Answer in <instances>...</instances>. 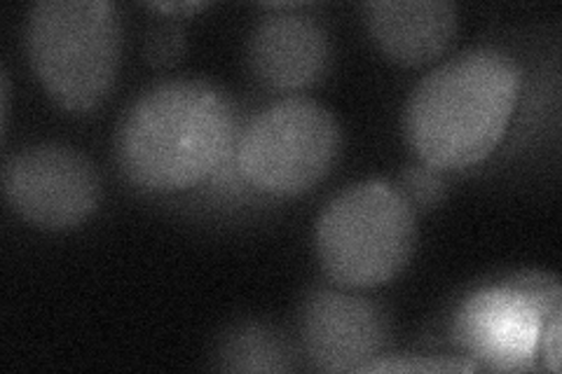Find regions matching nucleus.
I'll use <instances>...</instances> for the list:
<instances>
[{"instance_id": "obj_1", "label": "nucleus", "mask_w": 562, "mask_h": 374, "mask_svg": "<svg viewBox=\"0 0 562 374\" xmlns=\"http://www.w3.org/2000/svg\"><path fill=\"white\" fill-rule=\"evenodd\" d=\"M518 92L520 70L506 52H460L413 87L403 134L422 165L471 167L497 148Z\"/></svg>"}, {"instance_id": "obj_2", "label": "nucleus", "mask_w": 562, "mask_h": 374, "mask_svg": "<svg viewBox=\"0 0 562 374\" xmlns=\"http://www.w3.org/2000/svg\"><path fill=\"white\" fill-rule=\"evenodd\" d=\"M235 113L218 87L179 78L146 89L115 134L117 165L130 181L153 192L202 183L231 148Z\"/></svg>"}, {"instance_id": "obj_3", "label": "nucleus", "mask_w": 562, "mask_h": 374, "mask_svg": "<svg viewBox=\"0 0 562 374\" xmlns=\"http://www.w3.org/2000/svg\"><path fill=\"white\" fill-rule=\"evenodd\" d=\"M26 52L33 73L61 109L94 111L117 78L120 8L111 0H38L26 16Z\"/></svg>"}, {"instance_id": "obj_4", "label": "nucleus", "mask_w": 562, "mask_h": 374, "mask_svg": "<svg viewBox=\"0 0 562 374\" xmlns=\"http://www.w3.org/2000/svg\"><path fill=\"white\" fill-rule=\"evenodd\" d=\"M417 243L415 208L382 181L342 190L314 229L324 272L347 288H375L396 279Z\"/></svg>"}, {"instance_id": "obj_5", "label": "nucleus", "mask_w": 562, "mask_h": 374, "mask_svg": "<svg viewBox=\"0 0 562 374\" xmlns=\"http://www.w3.org/2000/svg\"><path fill=\"white\" fill-rule=\"evenodd\" d=\"M340 152V124L324 103L279 99L262 109L239 138V169L254 188L295 197L324 181Z\"/></svg>"}, {"instance_id": "obj_6", "label": "nucleus", "mask_w": 562, "mask_h": 374, "mask_svg": "<svg viewBox=\"0 0 562 374\" xmlns=\"http://www.w3.org/2000/svg\"><path fill=\"white\" fill-rule=\"evenodd\" d=\"M3 192L24 220L43 229H74L97 211L101 181L80 150L64 144H38L8 159Z\"/></svg>"}, {"instance_id": "obj_7", "label": "nucleus", "mask_w": 562, "mask_h": 374, "mask_svg": "<svg viewBox=\"0 0 562 374\" xmlns=\"http://www.w3.org/2000/svg\"><path fill=\"white\" fill-rule=\"evenodd\" d=\"M301 344L312 367L322 372H361L378 361L390 326L366 297L336 288H314L301 307Z\"/></svg>"}, {"instance_id": "obj_8", "label": "nucleus", "mask_w": 562, "mask_h": 374, "mask_svg": "<svg viewBox=\"0 0 562 374\" xmlns=\"http://www.w3.org/2000/svg\"><path fill=\"white\" fill-rule=\"evenodd\" d=\"M246 41L251 73L277 92H297L319 82L328 68L330 45L324 26L310 14L295 12L301 5H270Z\"/></svg>"}, {"instance_id": "obj_9", "label": "nucleus", "mask_w": 562, "mask_h": 374, "mask_svg": "<svg viewBox=\"0 0 562 374\" xmlns=\"http://www.w3.org/2000/svg\"><path fill=\"white\" fill-rule=\"evenodd\" d=\"M361 12L382 55L403 66L438 59L460 29L452 0H368Z\"/></svg>"}, {"instance_id": "obj_10", "label": "nucleus", "mask_w": 562, "mask_h": 374, "mask_svg": "<svg viewBox=\"0 0 562 374\" xmlns=\"http://www.w3.org/2000/svg\"><path fill=\"white\" fill-rule=\"evenodd\" d=\"M467 347L504 367L532 359L541 335L539 297L525 291H490L473 297L462 318Z\"/></svg>"}, {"instance_id": "obj_11", "label": "nucleus", "mask_w": 562, "mask_h": 374, "mask_svg": "<svg viewBox=\"0 0 562 374\" xmlns=\"http://www.w3.org/2000/svg\"><path fill=\"white\" fill-rule=\"evenodd\" d=\"M216 359L221 370L231 372H284L293 367L286 340L260 324H241L223 335Z\"/></svg>"}, {"instance_id": "obj_12", "label": "nucleus", "mask_w": 562, "mask_h": 374, "mask_svg": "<svg viewBox=\"0 0 562 374\" xmlns=\"http://www.w3.org/2000/svg\"><path fill=\"white\" fill-rule=\"evenodd\" d=\"M398 192L413 208L436 206L446 194V181L441 175V169H434L429 165H417V167L403 169Z\"/></svg>"}, {"instance_id": "obj_13", "label": "nucleus", "mask_w": 562, "mask_h": 374, "mask_svg": "<svg viewBox=\"0 0 562 374\" xmlns=\"http://www.w3.org/2000/svg\"><path fill=\"white\" fill-rule=\"evenodd\" d=\"M186 45V29L179 22H160L146 31L144 55L153 66H171L183 57Z\"/></svg>"}, {"instance_id": "obj_14", "label": "nucleus", "mask_w": 562, "mask_h": 374, "mask_svg": "<svg viewBox=\"0 0 562 374\" xmlns=\"http://www.w3.org/2000/svg\"><path fill=\"white\" fill-rule=\"evenodd\" d=\"M443 372V370H471L469 365H452V363H434V361H373L361 372Z\"/></svg>"}, {"instance_id": "obj_15", "label": "nucleus", "mask_w": 562, "mask_h": 374, "mask_svg": "<svg viewBox=\"0 0 562 374\" xmlns=\"http://www.w3.org/2000/svg\"><path fill=\"white\" fill-rule=\"evenodd\" d=\"M148 8L167 14H190L206 8V3L204 0H181V3H148Z\"/></svg>"}, {"instance_id": "obj_16", "label": "nucleus", "mask_w": 562, "mask_h": 374, "mask_svg": "<svg viewBox=\"0 0 562 374\" xmlns=\"http://www.w3.org/2000/svg\"><path fill=\"white\" fill-rule=\"evenodd\" d=\"M0 82H3V92H0V97H3V129H8V117H10V78H8V70L0 73Z\"/></svg>"}]
</instances>
